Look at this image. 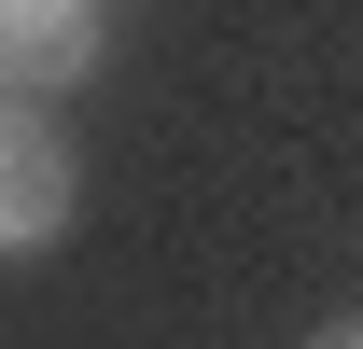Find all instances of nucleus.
<instances>
[{
	"label": "nucleus",
	"mask_w": 363,
	"mask_h": 349,
	"mask_svg": "<svg viewBox=\"0 0 363 349\" xmlns=\"http://www.w3.org/2000/svg\"><path fill=\"white\" fill-rule=\"evenodd\" d=\"M56 210H70V154H56L28 112H0V252H14V238H43Z\"/></svg>",
	"instance_id": "obj_1"
},
{
	"label": "nucleus",
	"mask_w": 363,
	"mask_h": 349,
	"mask_svg": "<svg viewBox=\"0 0 363 349\" xmlns=\"http://www.w3.org/2000/svg\"><path fill=\"white\" fill-rule=\"evenodd\" d=\"M321 349H363V321H350V336H321Z\"/></svg>",
	"instance_id": "obj_3"
},
{
	"label": "nucleus",
	"mask_w": 363,
	"mask_h": 349,
	"mask_svg": "<svg viewBox=\"0 0 363 349\" xmlns=\"http://www.w3.org/2000/svg\"><path fill=\"white\" fill-rule=\"evenodd\" d=\"M0 70H14V84L84 70V0H0Z\"/></svg>",
	"instance_id": "obj_2"
}]
</instances>
